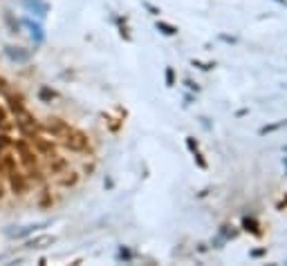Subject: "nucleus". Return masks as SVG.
Segmentation results:
<instances>
[{"instance_id": "obj_1", "label": "nucleus", "mask_w": 287, "mask_h": 266, "mask_svg": "<svg viewBox=\"0 0 287 266\" xmlns=\"http://www.w3.org/2000/svg\"><path fill=\"white\" fill-rule=\"evenodd\" d=\"M63 144L70 148V150H74V152H83L85 148H88V134H83L81 130H74V128H68V132L63 134Z\"/></svg>"}, {"instance_id": "obj_2", "label": "nucleus", "mask_w": 287, "mask_h": 266, "mask_svg": "<svg viewBox=\"0 0 287 266\" xmlns=\"http://www.w3.org/2000/svg\"><path fill=\"white\" fill-rule=\"evenodd\" d=\"M16 150L21 152V159H23V163H25L29 170H32V168H36V157H34L32 148H29V146L25 144V141H18V144H16Z\"/></svg>"}, {"instance_id": "obj_3", "label": "nucleus", "mask_w": 287, "mask_h": 266, "mask_svg": "<svg viewBox=\"0 0 287 266\" xmlns=\"http://www.w3.org/2000/svg\"><path fill=\"white\" fill-rule=\"evenodd\" d=\"M68 128H70V126H65L63 121H61V119H54V116L45 121V130H50L52 134H56V137H63V134L68 132Z\"/></svg>"}, {"instance_id": "obj_4", "label": "nucleus", "mask_w": 287, "mask_h": 266, "mask_svg": "<svg viewBox=\"0 0 287 266\" xmlns=\"http://www.w3.org/2000/svg\"><path fill=\"white\" fill-rule=\"evenodd\" d=\"M32 146L39 150L41 154H54V144H50V141L36 137V134H32Z\"/></svg>"}, {"instance_id": "obj_5", "label": "nucleus", "mask_w": 287, "mask_h": 266, "mask_svg": "<svg viewBox=\"0 0 287 266\" xmlns=\"http://www.w3.org/2000/svg\"><path fill=\"white\" fill-rule=\"evenodd\" d=\"M245 226H247V231H254L256 233V221L254 219H245Z\"/></svg>"}, {"instance_id": "obj_6", "label": "nucleus", "mask_w": 287, "mask_h": 266, "mask_svg": "<svg viewBox=\"0 0 287 266\" xmlns=\"http://www.w3.org/2000/svg\"><path fill=\"white\" fill-rule=\"evenodd\" d=\"M5 121H7V114H5V110L0 108V123H5Z\"/></svg>"}, {"instance_id": "obj_7", "label": "nucleus", "mask_w": 287, "mask_h": 266, "mask_svg": "<svg viewBox=\"0 0 287 266\" xmlns=\"http://www.w3.org/2000/svg\"><path fill=\"white\" fill-rule=\"evenodd\" d=\"M5 88H7V83H5V78L0 76V90H5Z\"/></svg>"}]
</instances>
